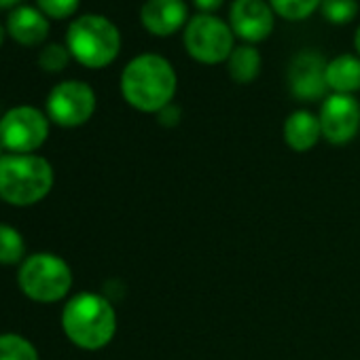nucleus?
Returning <instances> with one entry per match:
<instances>
[{"label":"nucleus","mask_w":360,"mask_h":360,"mask_svg":"<svg viewBox=\"0 0 360 360\" xmlns=\"http://www.w3.org/2000/svg\"><path fill=\"white\" fill-rule=\"evenodd\" d=\"M322 138L335 146L347 144L360 131V102L354 96L330 94L320 106Z\"/></svg>","instance_id":"obj_9"},{"label":"nucleus","mask_w":360,"mask_h":360,"mask_svg":"<svg viewBox=\"0 0 360 360\" xmlns=\"http://www.w3.org/2000/svg\"><path fill=\"white\" fill-rule=\"evenodd\" d=\"M227 68H229V77L240 83V85H248L252 83L259 72H261V53L257 47L252 45H240L231 51L229 60H227Z\"/></svg>","instance_id":"obj_16"},{"label":"nucleus","mask_w":360,"mask_h":360,"mask_svg":"<svg viewBox=\"0 0 360 360\" xmlns=\"http://www.w3.org/2000/svg\"><path fill=\"white\" fill-rule=\"evenodd\" d=\"M62 328L70 343L96 352L112 341L117 333V311L106 297L79 292L62 309Z\"/></svg>","instance_id":"obj_2"},{"label":"nucleus","mask_w":360,"mask_h":360,"mask_svg":"<svg viewBox=\"0 0 360 360\" xmlns=\"http://www.w3.org/2000/svg\"><path fill=\"white\" fill-rule=\"evenodd\" d=\"M326 85L333 94L354 96L360 91V58L341 53L326 64Z\"/></svg>","instance_id":"obj_15"},{"label":"nucleus","mask_w":360,"mask_h":360,"mask_svg":"<svg viewBox=\"0 0 360 360\" xmlns=\"http://www.w3.org/2000/svg\"><path fill=\"white\" fill-rule=\"evenodd\" d=\"M66 47L81 66L106 68L121 51V32L102 15H81L66 32Z\"/></svg>","instance_id":"obj_4"},{"label":"nucleus","mask_w":360,"mask_h":360,"mask_svg":"<svg viewBox=\"0 0 360 360\" xmlns=\"http://www.w3.org/2000/svg\"><path fill=\"white\" fill-rule=\"evenodd\" d=\"M157 117H159V123L165 125V127L178 125V121H180V108L176 104H167L163 110L157 112Z\"/></svg>","instance_id":"obj_23"},{"label":"nucleus","mask_w":360,"mask_h":360,"mask_svg":"<svg viewBox=\"0 0 360 360\" xmlns=\"http://www.w3.org/2000/svg\"><path fill=\"white\" fill-rule=\"evenodd\" d=\"M3 43H5V28L0 26V47H3Z\"/></svg>","instance_id":"obj_27"},{"label":"nucleus","mask_w":360,"mask_h":360,"mask_svg":"<svg viewBox=\"0 0 360 360\" xmlns=\"http://www.w3.org/2000/svg\"><path fill=\"white\" fill-rule=\"evenodd\" d=\"M3 157H5V146L0 144V161H3Z\"/></svg>","instance_id":"obj_28"},{"label":"nucleus","mask_w":360,"mask_h":360,"mask_svg":"<svg viewBox=\"0 0 360 360\" xmlns=\"http://www.w3.org/2000/svg\"><path fill=\"white\" fill-rule=\"evenodd\" d=\"M354 47H356L358 58H360V26H358V30H356V34H354Z\"/></svg>","instance_id":"obj_26"},{"label":"nucleus","mask_w":360,"mask_h":360,"mask_svg":"<svg viewBox=\"0 0 360 360\" xmlns=\"http://www.w3.org/2000/svg\"><path fill=\"white\" fill-rule=\"evenodd\" d=\"M282 134L288 148H292L295 153H307L322 138L320 119L309 110H295L286 117Z\"/></svg>","instance_id":"obj_14"},{"label":"nucleus","mask_w":360,"mask_h":360,"mask_svg":"<svg viewBox=\"0 0 360 360\" xmlns=\"http://www.w3.org/2000/svg\"><path fill=\"white\" fill-rule=\"evenodd\" d=\"M18 284L28 299L39 303H56L70 292L72 269L58 255L34 252L20 265Z\"/></svg>","instance_id":"obj_5"},{"label":"nucleus","mask_w":360,"mask_h":360,"mask_svg":"<svg viewBox=\"0 0 360 360\" xmlns=\"http://www.w3.org/2000/svg\"><path fill=\"white\" fill-rule=\"evenodd\" d=\"M140 22L153 37H172L189 24V9L185 0H146Z\"/></svg>","instance_id":"obj_12"},{"label":"nucleus","mask_w":360,"mask_h":360,"mask_svg":"<svg viewBox=\"0 0 360 360\" xmlns=\"http://www.w3.org/2000/svg\"><path fill=\"white\" fill-rule=\"evenodd\" d=\"M49 136V117L34 106H15L0 119V144L15 155H32Z\"/></svg>","instance_id":"obj_7"},{"label":"nucleus","mask_w":360,"mask_h":360,"mask_svg":"<svg viewBox=\"0 0 360 360\" xmlns=\"http://www.w3.org/2000/svg\"><path fill=\"white\" fill-rule=\"evenodd\" d=\"M326 60L311 49L297 53L288 68V87L297 100L318 102L326 96Z\"/></svg>","instance_id":"obj_10"},{"label":"nucleus","mask_w":360,"mask_h":360,"mask_svg":"<svg viewBox=\"0 0 360 360\" xmlns=\"http://www.w3.org/2000/svg\"><path fill=\"white\" fill-rule=\"evenodd\" d=\"M178 87L174 66L157 53L136 56L121 75L125 102L140 112H159L172 104Z\"/></svg>","instance_id":"obj_1"},{"label":"nucleus","mask_w":360,"mask_h":360,"mask_svg":"<svg viewBox=\"0 0 360 360\" xmlns=\"http://www.w3.org/2000/svg\"><path fill=\"white\" fill-rule=\"evenodd\" d=\"M0 360H39L37 347L22 335H0Z\"/></svg>","instance_id":"obj_18"},{"label":"nucleus","mask_w":360,"mask_h":360,"mask_svg":"<svg viewBox=\"0 0 360 360\" xmlns=\"http://www.w3.org/2000/svg\"><path fill=\"white\" fill-rule=\"evenodd\" d=\"M20 3H22V0H0V9H11V7L18 9Z\"/></svg>","instance_id":"obj_25"},{"label":"nucleus","mask_w":360,"mask_h":360,"mask_svg":"<svg viewBox=\"0 0 360 360\" xmlns=\"http://www.w3.org/2000/svg\"><path fill=\"white\" fill-rule=\"evenodd\" d=\"M70 58H72V56H70V51H68L66 45L51 43V45H47V47L41 51V56H39V66H41L43 70H47V72H60V70H64V68L68 66Z\"/></svg>","instance_id":"obj_21"},{"label":"nucleus","mask_w":360,"mask_h":360,"mask_svg":"<svg viewBox=\"0 0 360 360\" xmlns=\"http://www.w3.org/2000/svg\"><path fill=\"white\" fill-rule=\"evenodd\" d=\"M53 189V167L39 155L9 153L0 161V200L11 206H32Z\"/></svg>","instance_id":"obj_3"},{"label":"nucleus","mask_w":360,"mask_h":360,"mask_svg":"<svg viewBox=\"0 0 360 360\" xmlns=\"http://www.w3.org/2000/svg\"><path fill=\"white\" fill-rule=\"evenodd\" d=\"M274 13L288 22H303L320 9L322 0H267Z\"/></svg>","instance_id":"obj_19"},{"label":"nucleus","mask_w":360,"mask_h":360,"mask_svg":"<svg viewBox=\"0 0 360 360\" xmlns=\"http://www.w3.org/2000/svg\"><path fill=\"white\" fill-rule=\"evenodd\" d=\"M274 9L267 0H233L229 11V26L236 37L246 43H261L265 41L274 28Z\"/></svg>","instance_id":"obj_11"},{"label":"nucleus","mask_w":360,"mask_h":360,"mask_svg":"<svg viewBox=\"0 0 360 360\" xmlns=\"http://www.w3.org/2000/svg\"><path fill=\"white\" fill-rule=\"evenodd\" d=\"M320 13L330 24H349L358 15V0H322Z\"/></svg>","instance_id":"obj_20"},{"label":"nucleus","mask_w":360,"mask_h":360,"mask_svg":"<svg viewBox=\"0 0 360 360\" xmlns=\"http://www.w3.org/2000/svg\"><path fill=\"white\" fill-rule=\"evenodd\" d=\"M236 34L227 22H223L217 15H206L200 13L189 20L185 26L183 43L187 53L206 66H217L221 62H227L231 51L236 49L233 45Z\"/></svg>","instance_id":"obj_6"},{"label":"nucleus","mask_w":360,"mask_h":360,"mask_svg":"<svg viewBox=\"0 0 360 360\" xmlns=\"http://www.w3.org/2000/svg\"><path fill=\"white\" fill-rule=\"evenodd\" d=\"M96 112V94L83 81H62L47 98V117L62 127H79Z\"/></svg>","instance_id":"obj_8"},{"label":"nucleus","mask_w":360,"mask_h":360,"mask_svg":"<svg viewBox=\"0 0 360 360\" xmlns=\"http://www.w3.org/2000/svg\"><path fill=\"white\" fill-rule=\"evenodd\" d=\"M223 3L225 0H193V5L206 15H212L214 11H219L223 7Z\"/></svg>","instance_id":"obj_24"},{"label":"nucleus","mask_w":360,"mask_h":360,"mask_svg":"<svg viewBox=\"0 0 360 360\" xmlns=\"http://www.w3.org/2000/svg\"><path fill=\"white\" fill-rule=\"evenodd\" d=\"M7 32L11 34L13 41H18L24 47H37L47 39L49 22L41 9L18 7L11 11V15L7 20Z\"/></svg>","instance_id":"obj_13"},{"label":"nucleus","mask_w":360,"mask_h":360,"mask_svg":"<svg viewBox=\"0 0 360 360\" xmlns=\"http://www.w3.org/2000/svg\"><path fill=\"white\" fill-rule=\"evenodd\" d=\"M26 259V242L22 233L11 227L0 223V265H18Z\"/></svg>","instance_id":"obj_17"},{"label":"nucleus","mask_w":360,"mask_h":360,"mask_svg":"<svg viewBox=\"0 0 360 360\" xmlns=\"http://www.w3.org/2000/svg\"><path fill=\"white\" fill-rule=\"evenodd\" d=\"M37 5H39V9L47 18L66 20V18H70L79 9L81 0H37Z\"/></svg>","instance_id":"obj_22"}]
</instances>
